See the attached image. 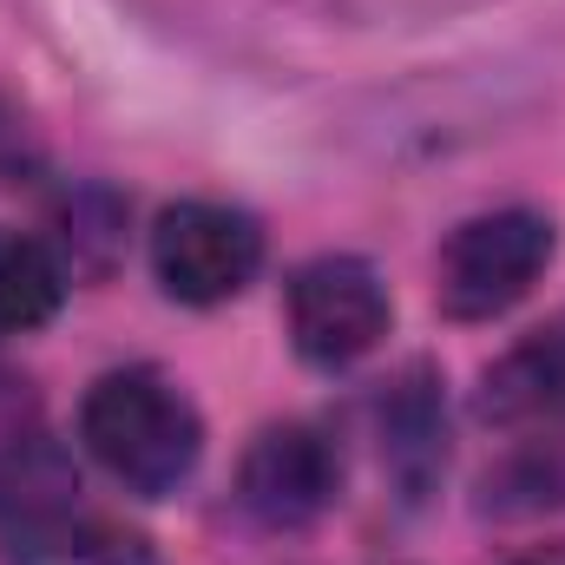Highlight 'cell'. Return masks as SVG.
Wrapping results in <instances>:
<instances>
[{
  "mask_svg": "<svg viewBox=\"0 0 565 565\" xmlns=\"http://www.w3.org/2000/svg\"><path fill=\"white\" fill-rule=\"evenodd\" d=\"M257 270H264V231L237 204L191 198V204H171L151 231V277L164 282V296L191 309L231 302Z\"/></svg>",
  "mask_w": 565,
  "mask_h": 565,
  "instance_id": "obj_3",
  "label": "cell"
},
{
  "mask_svg": "<svg viewBox=\"0 0 565 565\" xmlns=\"http://www.w3.org/2000/svg\"><path fill=\"white\" fill-rule=\"evenodd\" d=\"M335 493H342V454L309 422L264 427L244 454V473H237L244 513L270 533H296V526L322 520L335 507Z\"/></svg>",
  "mask_w": 565,
  "mask_h": 565,
  "instance_id": "obj_5",
  "label": "cell"
},
{
  "mask_svg": "<svg viewBox=\"0 0 565 565\" xmlns=\"http://www.w3.org/2000/svg\"><path fill=\"white\" fill-rule=\"evenodd\" d=\"M0 119H7V113H0ZM7 139H13V126H0V145H7Z\"/></svg>",
  "mask_w": 565,
  "mask_h": 565,
  "instance_id": "obj_12",
  "label": "cell"
},
{
  "mask_svg": "<svg viewBox=\"0 0 565 565\" xmlns=\"http://www.w3.org/2000/svg\"><path fill=\"white\" fill-rule=\"evenodd\" d=\"M79 440L93 447V460L132 487L145 500L178 493L198 473L204 454V422L191 408V395L158 375V369H113L93 382L86 408H79Z\"/></svg>",
  "mask_w": 565,
  "mask_h": 565,
  "instance_id": "obj_1",
  "label": "cell"
},
{
  "mask_svg": "<svg viewBox=\"0 0 565 565\" xmlns=\"http://www.w3.org/2000/svg\"><path fill=\"white\" fill-rule=\"evenodd\" d=\"M0 540H7L0 546V565H151V546H145L132 526L99 520L79 500L46 507V513H26V520L0 526Z\"/></svg>",
  "mask_w": 565,
  "mask_h": 565,
  "instance_id": "obj_6",
  "label": "cell"
},
{
  "mask_svg": "<svg viewBox=\"0 0 565 565\" xmlns=\"http://www.w3.org/2000/svg\"><path fill=\"white\" fill-rule=\"evenodd\" d=\"M559 408H565V316L533 329L520 349H507L480 382V415L500 427L553 422Z\"/></svg>",
  "mask_w": 565,
  "mask_h": 565,
  "instance_id": "obj_8",
  "label": "cell"
},
{
  "mask_svg": "<svg viewBox=\"0 0 565 565\" xmlns=\"http://www.w3.org/2000/svg\"><path fill=\"white\" fill-rule=\"evenodd\" d=\"M500 493H520L507 507H553V500H565V440H540L533 454H520L500 473Z\"/></svg>",
  "mask_w": 565,
  "mask_h": 565,
  "instance_id": "obj_10",
  "label": "cell"
},
{
  "mask_svg": "<svg viewBox=\"0 0 565 565\" xmlns=\"http://www.w3.org/2000/svg\"><path fill=\"white\" fill-rule=\"evenodd\" d=\"M382 467L395 473L408 507L434 493V480L447 467V408H440L434 369H422V362L382 395Z\"/></svg>",
  "mask_w": 565,
  "mask_h": 565,
  "instance_id": "obj_7",
  "label": "cell"
},
{
  "mask_svg": "<svg viewBox=\"0 0 565 565\" xmlns=\"http://www.w3.org/2000/svg\"><path fill=\"white\" fill-rule=\"evenodd\" d=\"M66 296V270L40 237L0 231V335H26L40 329Z\"/></svg>",
  "mask_w": 565,
  "mask_h": 565,
  "instance_id": "obj_9",
  "label": "cell"
},
{
  "mask_svg": "<svg viewBox=\"0 0 565 565\" xmlns=\"http://www.w3.org/2000/svg\"><path fill=\"white\" fill-rule=\"evenodd\" d=\"M26 440H40V402H33V388H26L13 369H0V467H7Z\"/></svg>",
  "mask_w": 565,
  "mask_h": 565,
  "instance_id": "obj_11",
  "label": "cell"
},
{
  "mask_svg": "<svg viewBox=\"0 0 565 565\" xmlns=\"http://www.w3.org/2000/svg\"><path fill=\"white\" fill-rule=\"evenodd\" d=\"M388 282L362 257H316L289 277V335L316 369H349L388 335Z\"/></svg>",
  "mask_w": 565,
  "mask_h": 565,
  "instance_id": "obj_4",
  "label": "cell"
},
{
  "mask_svg": "<svg viewBox=\"0 0 565 565\" xmlns=\"http://www.w3.org/2000/svg\"><path fill=\"white\" fill-rule=\"evenodd\" d=\"M559 231L540 211H487L467 217L447 244H440V309L454 322H487L500 309H513L540 270L553 264Z\"/></svg>",
  "mask_w": 565,
  "mask_h": 565,
  "instance_id": "obj_2",
  "label": "cell"
}]
</instances>
